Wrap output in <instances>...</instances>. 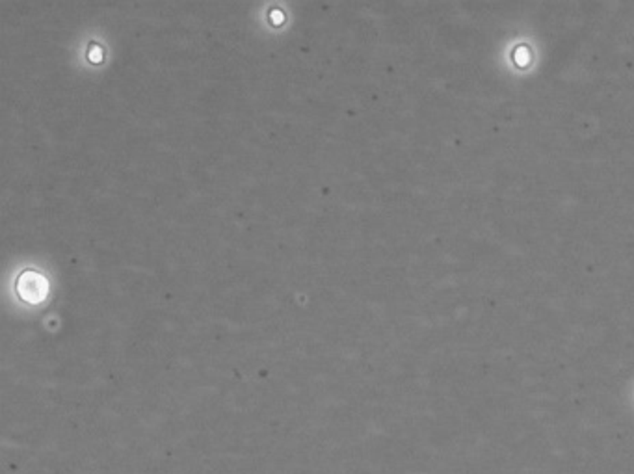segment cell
<instances>
[{"instance_id":"cell-1","label":"cell","mask_w":634,"mask_h":474,"mask_svg":"<svg viewBox=\"0 0 634 474\" xmlns=\"http://www.w3.org/2000/svg\"><path fill=\"white\" fill-rule=\"evenodd\" d=\"M512 60H514V63L517 65V67H521V69L528 67V65H530V62H532V54H530V49H528V47H525V45H521V47H517V49H515L514 52H512Z\"/></svg>"}]
</instances>
